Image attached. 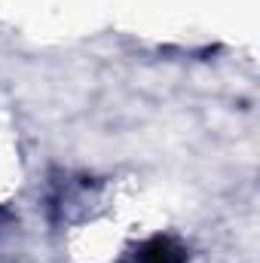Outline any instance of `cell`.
Returning <instances> with one entry per match:
<instances>
[{
  "label": "cell",
  "instance_id": "obj_1",
  "mask_svg": "<svg viewBox=\"0 0 260 263\" xmlns=\"http://www.w3.org/2000/svg\"><path fill=\"white\" fill-rule=\"evenodd\" d=\"M184 260H187V251L172 236H153L132 254V263H184Z\"/></svg>",
  "mask_w": 260,
  "mask_h": 263
}]
</instances>
